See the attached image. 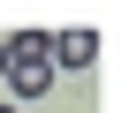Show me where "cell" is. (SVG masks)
Listing matches in <instances>:
<instances>
[{
  "mask_svg": "<svg viewBox=\"0 0 129 113\" xmlns=\"http://www.w3.org/2000/svg\"><path fill=\"white\" fill-rule=\"evenodd\" d=\"M8 83H15V98L53 90V30H15L8 38Z\"/></svg>",
  "mask_w": 129,
  "mask_h": 113,
  "instance_id": "obj_1",
  "label": "cell"
},
{
  "mask_svg": "<svg viewBox=\"0 0 129 113\" xmlns=\"http://www.w3.org/2000/svg\"><path fill=\"white\" fill-rule=\"evenodd\" d=\"M91 60H99V38L91 30H61L53 38V68H91Z\"/></svg>",
  "mask_w": 129,
  "mask_h": 113,
  "instance_id": "obj_2",
  "label": "cell"
},
{
  "mask_svg": "<svg viewBox=\"0 0 129 113\" xmlns=\"http://www.w3.org/2000/svg\"><path fill=\"white\" fill-rule=\"evenodd\" d=\"M0 83H8V38H0Z\"/></svg>",
  "mask_w": 129,
  "mask_h": 113,
  "instance_id": "obj_3",
  "label": "cell"
},
{
  "mask_svg": "<svg viewBox=\"0 0 129 113\" xmlns=\"http://www.w3.org/2000/svg\"><path fill=\"white\" fill-rule=\"evenodd\" d=\"M0 113H15V106H0Z\"/></svg>",
  "mask_w": 129,
  "mask_h": 113,
  "instance_id": "obj_4",
  "label": "cell"
}]
</instances>
